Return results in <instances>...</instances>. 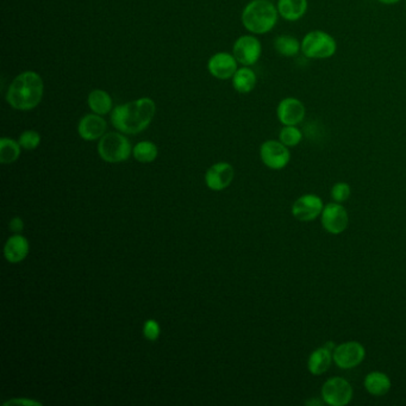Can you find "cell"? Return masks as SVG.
<instances>
[{"label":"cell","instance_id":"6da1fadb","mask_svg":"<svg viewBox=\"0 0 406 406\" xmlns=\"http://www.w3.org/2000/svg\"><path fill=\"white\" fill-rule=\"evenodd\" d=\"M157 113V105L148 97L118 105L111 113V123L126 135H136L148 128Z\"/></svg>","mask_w":406,"mask_h":406},{"label":"cell","instance_id":"7a4b0ae2","mask_svg":"<svg viewBox=\"0 0 406 406\" xmlns=\"http://www.w3.org/2000/svg\"><path fill=\"white\" fill-rule=\"evenodd\" d=\"M45 93L40 74L33 71L20 73L8 86L6 101L15 110L30 111L38 106Z\"/></svg>","mask_w":406,"mask_h":406},{"label":"cell","instance_id":"3957f363","mask_svg":"<svg viewBox=\"0 0 406 406\" xmlns=\"http://www.w3.org/2000/svg\"><path fill=\"white\" fill-rule=\"evenodd\" d=\"M279 17L277 8L270 0H253L242 13V23L250 33L263 35L275 27Z\"/></svg>","mask_w":406,"mask_h":406},{"label":"cell","instance_id":"277c9868","mask_svg":"<svg viewBox=\"0 0 406 406\" xmlns=\"http://www.w3.org/2000/svg\"><path fill=\"white\" fill-rule=\"evenodd\" d=\"M338 43L334 37L322 30H314L306 34L302 40L304 57L312 60H326L334 57Z\"/></svg>","mask_w":406,"mask_h":406},{"label":"cell","instance_id":"5b68a950","mask_svg":"<svg viewBox=\"0 0 406 406\" xmlns=\"http://www.w3.org/2000/svg\"><path fill=\"white\" fill-rule=\"evenodd\" d=\"M98 153L105 162L119 164L129 159L133 147L129 140L122 133H105L98 143Z\"/></svg>","mask_w":406,"mask_h":406},{"label":"cell","instance_id":"8992f818","mask_svg":"<svg viewBox=\"0 0 406 406\" xmlns=\"http://www.w3.org/2000/svg\"><path fill=\"white\" fill-rule=\"evenodd\" d=\"M354 396L353 387L347 379L333 377L323 384L321 397L329 406H346Z\"/></svg>","mask_w":406,"mask_h":406},{"label":"cell","instance_id":"52a82bcc","mask_svg":"<svg viewBox=\"0 0 406 406\" xmlns=\"http://www.w3.org/2000/svg\"><path fill=\"white\" fill-rule=\"evenodd\" d=\"M366 358V349L360 342L348 341L338 345L333 351L334 363L341 370H353Z\"/></svg>","mask_w":406,"mask_h":406},{"label":"cell","instance_id":"ba28073f","mask_svg":"<svg viewBox=\"0 0 406 406\" xmlns=\"http://www.w3.org/2000/svg\"><path fill=\"white\" fill-rule=\"evenodd\" d=\"M260 157L263 165L273 171L285 168L291 161V152L289 147L275 140L263 142L260 147Z\"/></svg>","mask_w":406,"mask_h":406},{"label":"cell","instance_id":"9c48e42d","mask_svg":"<svg viewBox=\"0 0 406 406\" xmlns=\"http://www.w3.org/2000/svg\"><path fill=\"white\" fill-rule=\"evenodd\" d=\"M321 223L326 233L331 235H340L345 233L349 226V216L346 208L341 203H329L324 205L322 215H321Z\"/></svg>","mask_w":406,"mask_h":406},{"label":"cell","instance_id":"30bf717a","mask_svg":"<svg viewBox=\"0 0 406 406\" xmlns=\"http://www.w3.org/2000/svg\"><path fill=\"white\" fill-rule=\"evenodd\" d=\"M233 52V55L236 57L238 64L249 67L255 65L261 57V42L256 37L245 35L236 40Z\"/></svg>","mask_w":406,"mask_h":406},{"label":"cell","instance_id":"8fae6325","mask_svg":"<svg viewBox=\"0 0 406 406\" xmlns=\"http://www.w3.org/2000/svg\"><path fill=\"white\" fill-rule=\"evenodd\" d=\"M324 204L317 194H304L294 201L291 212L296 219L300 222H311L322 215Z\"/></svg>","mask_w":406,"mask_h":406},{"label":"cell","instance_id":"7c38bea8","mask_svg":"<svg viewBox=\"0 0 406 406\" xmlns=\"http://www.w3.org/2000/svg\"><path fill=\"white\" fill-rule=\"evenodd\" d=\"M305 105L297 98H284L277 108V116L282 125L300 124L305 118Z\"/></svg>","mask_w":406,"mask_h":406},{"label":"cell","instance_id":"4fadbf2b","mask_svg":"<svg viewBox=\"0 0 406 406\" xmlns=\"http://www.w3.org/2000/svg\"><path fill=\"white\" fill-rule=\"evenodd\" d=\"M238 60L229 52H217L210 57L208 62V69L213 77L219 80L233 79L235 73L238 71Z\"/></svg>","mask_w":406,"mask_h":406},{"label":"cell","instance_id":"5bb4252c","mask_svg":"<svg viewBox=\"0 0 406 406\" xmlns=\"http://www.w3.org/2000/svg\"><path fill=\"white\" fill-rule=\"evenodd\" d=\"M235 177L233 166L228 162H219L211 166L205 174L206 186L212 191H223L229 187Z\"/></svg>","mask_w":406,"mask_h":406},{"label":"cell","instance_id":"9a60e30c","mask_svg":"<svg viewBox=\"0 0 406 406\" xmlns=\"http://www.w3.org/2000/svg\"><path fill=\"white\" fill-rule=\"evenodd\" d=\"M106 126V121L101 115L89 113L81 118L78 124V133L85 141H96L104 136Z\"/></svg>","mask_w":406,"mask_h":406},{"label":"cell","instance_id":"2e32d148","mask_svg":"<svg viewBox=\"0 0 406 406\" xmlns=\"http://www.w3.org/2000/svg\"><path fill=\"white\" fill-rule=\"evenodd\" d=\"M29 249L30 245L28 240L20 233H16L8 238L5 243L4 256L10 263H20L28 256Z\"/></svg>","mask_w":406,"mask_h":406},{"label":"cell","instance_id":"e0dca14e","mask_svg":"<svg viewBox=\"0 0 406 406\" xmlns=\"http://www.w3.org/2000/svg\"><path fill=\"white\" fill-rule=\"evenodd\" d=\"M333 362V350L326 346L319 347L310 354L307 358V370L312 375H323L329 370Z\"/></svg>","mask_w":406,"mask_h":406},{"label":"cell","instance_id":"ac0fdd59","mask_svg":"<svg viewBox=\"0 0 406 406\" xmlns=\"http://www.w3.org/2000/svg\"><path fill=\"white\" fill-rule=\"evenodd\" d=\"M363 386L370 396L382 397L390 392L392 382H391L390 377L386 373L374 370L365 377Z\"/></svg>","mask_w":406,"mask_h":406},{"label":"cell","instance_id":"d6986e66","mask_svg":"<svg viewBox=\"0 0 406 406\" xmlns=\"http://www.w3.org/2000/svg\"><path fill=\"white\" fill-rule=\"evenodd\" d=\"M279 15L289 22H297L305 16L309 3L307 0H277Z\"/></svg>","mask_w":406,"mask_h":406},{"label":"cell","instance_id":"ffe728a7","mask_svg":"<svg viewBox=\"0 0 406 406\" xmlns=\"http://www.w3.org/2000/svg\"><path fill=\"white\" fill-rule=\"evenodd\" d=\"M256 81H258L256 74L253 69L248 68L247 66H245L242 68H238L233 77V89L242 94L250 93L255 89Z\"/></svg>","mask_w":406,"mask_h":406},{"label":"cell","instance_id":"44dd1931","mask_svg":"<svg viewBox=\"0 0 406 406\" xmlns=\"http://www.w3.org/2000/svg\"><path fill=\"white\" fill-rule=\"evenodd\" d=\"M89 109L101 116L108 115L113 110V98L104 89H94L87 98Z\"/></svg>","mask_w":406,"mask_h":406},{"label":"cell","instance_id":"7402d4cb","mask_svg":"<svg viewBox=\"0 0 406 406\" xmlns=\"http://www.w3.org/2000/svg\"><path fill=\"white\" fill-rule=\"evenodd\" d=\"M274 48L282 57H294L302 52V42L291 35L277 36L274 41Z\"/></svg>","mask_w":406,"mask_h":406},{"label":"cell","instance_id":"603a6c76","mask_svg":"<svg viewBox=\"0 0 406 406\" xmlns=\"http://www.w3.org/2000/svg\"><path fill=\"white\" fill-rule=\"evenodd\" d=\"M20 142L15 141L13 138L3 137L0 140V162L3 165H10L18 160L20 157Z\"/></svg>","mask_w":406,"mask_h":406},{"label":"cell","instance_id":"cb8c5ba5","mask_svg":"<svg viewBox=\"0 0 406 406\" xmlns=\"http://www.w3.org/2000/svg\"><path fill=\"white\" fill-rule=\"evenodd\" d=\"M133 157L142 164H150L157 160L159 149L153 142L143 141L137 143L133 149Z\"/></svg>","mask_w":406,"mask_h":406},{"label":"cell","instance_id":"d4e9b609","mask_svg":"<svg viewBox=\"0 0 406 406\" xmlns=\"http://www.w3.org/2000/svg\"><path fill=\"white\" fill-rule=\"evenodd\" d=\"M303 140V133L297 125H284V128L279 133V141L284 143L286 147L292 148L297 147Z\"/></svg>","mask_w":406,"mask_h":406},{"label":"cell","instance_id":"484cf974","mask_svg":"<svg viewBox=\"0 0 406 406\" xmlns=\"http://www.w3.org/2000/svg\"><path fill=\"white\" fill-rule=\"evenodd\" d=\"M18 142H20V147L25 150H34L40 145L41 135L35 130H27L24 133H20Z\"/></svg>","mask_w":406,"mask_h":406},{"label":"cell","instance_id":"4316f807","mask_svg":"<svg viewBox=\"0 0 406 406\" xmlns=\"http://www.w3.org/2000/svg\"><path fill=\"white\" fill-rule=\"evenodd\" d=\"M350 194H351V189L347 182H336L330 191L331 199L336 203H341V204L349 199Z\"/></svg>","mask_w":406,"mask_h":406},{"label":"cell","instance_id":"83f0119b","mask_svg":"<svg viewBox=\"0 0 406 406\" xmlns=\"http://www.w3.org/2000/svg\"><path fill=\"white\" fill-rule=\"evenodd\" d=\"M160 326L155 319H148L145 321V326H143V335L148 341H157L159 336H160Z\"/></svg>","mask_w":406,"mask_h":406},{"label":"cell","instance_id":"f1b7e54d","mask_svg":"<svg viewBox=\"0 0 406 406\" xmlns=\"http://www.w3.org/2000/svg\"><path fill=\"white\" fill-rule=\"evenodd\" d=\"M4 406H42L43 404L38 400L28 398H13L5 402Z\"/></svg>","mask_w":406,"mask_h":406},{"label":"cell","instance_id":"f546056e","mask_svg":"<svg viewBox=\"0 0 406 406\" xmlns=\"http://www.w3.org/2000/svg\"><path fill=\"white\" fill-rule=\"evenodd\" d=\"M8 229L11 230L13 233H20L24 229V222L20 217L13 218L8 224Z\"/></svg>","mask_w":406,"mask_h":406},{"label":"cell","instance_id":"4dcf8cb0","mask_svg":"<svg viewBox=\"0 0 406 406\" xmlns=\"http://www.w3.org/2000/svg\"><path fill=\"white\" fill-rule=\"evenodd\" d=\"M323 404H326V403H324V400H319V399L318 398H314V399H310V400H307V402H306V405H316V406H319V405H323Z\"/></svg>","mask_w":406,"mask_h":406},{"label":"cell","instance_id":"1f68e13d","mask_svg":"<svg viewBox=\"0 0 406 406\" xmlns=\"http://www.w3.org/2000/svg\"><path fill=\"white\" fill-rule=\"evenodd\" d=\"M379 3H382V4L385 5H393L397 4L399 1H402V0H378Z\"/></svg>","mask_w":406,"mask_h":406}]
</instances>
